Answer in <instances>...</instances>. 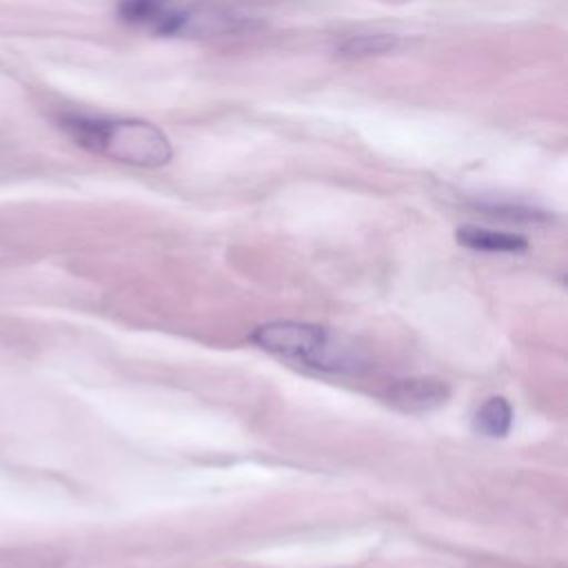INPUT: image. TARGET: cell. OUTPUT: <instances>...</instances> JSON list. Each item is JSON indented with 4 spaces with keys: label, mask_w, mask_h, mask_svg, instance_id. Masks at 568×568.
I'll list each match as a JSON object with an SVG mask.
<instances>
[{
    "label": "cell",
    "mask_w": 568,
    "mask_h": 568,
    "mask_svg": "<svg viewBox=\"0 0 568 568\" xmlns=\"http://www.w3.org/2000/svg\"><path fill=\"white\" fill-rule=\"evenodd\" d=\"M60 126L84 151L115 162L158 169L173 155L164 131L146 120L73 113L60 118Z\"/></svg>",
    "instance_id": "obj_1"
},
{
    "label": "cell",
    "mask_w": 568,
    "mask_h": 568,
    "mask_svg": "<svg viewBox=\"0 0 568 568\" xmlns=\"http://www.w3.org/2000/svg\"><path fill=\"white\" fill-rule=\"evenodd\" d=\"M262 351L304 368L324 373H357L366 357L344 337L306 322H268L251 333Z\"/></svg>",
    "instance_id": "obj_2"
},
{
    "label": "cell",
    "mask_w": 568,
    "mask_h": 568,
    "mask_svg": "<svg viewBox=\"0 0 568 568\" xmlns=\"http://www.w3.org/2000/svg\"><path fill=\"white\" fill-rule=\"evenodd\" d=\"M115 11L122 22L155 36L191 33L193 11L184 9L178 0H118Z\"/></svg>",
    "instance_id": "obj_3"
},
{
    "label": "cell",
    "mask_w": 568,
    "mask_h": 568,
    "mask_svg": "<svg viewBox=\"0 0 568 568\" xmlns=\"http://www.w3.org/2000/svg\"><path fill=\"white\" fill-rule=\"evenodd\" d=\"M448 386L435 377H410L390 386L388 402L404 413H430L444 406Z\"/></svg>",
    "instance_id": "obj_4"
},
{
    "label": "cell",
    "mask_w": 568,
    "mask_h": 568,
    "mask_svg": "<svg viewBox=\"0 0 568 568\" xmlns=\"http://www.w3.org/2000/svg\"><path fill=\"white\" fill-rule=\"evenodd\" d=\"M457 242L486 253H521L528 248V242L524 235L506 233V231H493L481 226H462L457 229Z\"/></svg>",
    "instance_id": "obj_5"
},
{
    "label": "cell",
    "mask_w": 568,
    "mask_h": 568,
    "mask_svg": "<svg viewBox=\"0 0 568 568\" xmlns=\"http://www.w3.org/2000/svg\"><path fill=\"white\" fill-rule=\"evenodd\" d=\"M510 424H513V410L504 397L486 399L473 419L475 430L486 437H504L510 430Z\"/></svg>",
    "instance_id": "obj_6"
},
{
    "label": "cell",
    "mask_w": 568,
    "mask_h": 568,
    "mask_svg": "<svg viewBox=\"0 0 568 568\" xmlns=\"http://www.w3.org/2000/svg\"><path fill=\"white\" fill-rule=\"evenodd\" d=\"M399 47V38L393 33H371V36H353L348 38L339 51L344 55L353 58H364V55H382L390 53Z\"/></svg>",
    "instance_id": "obj_7"
}]
</instances>
